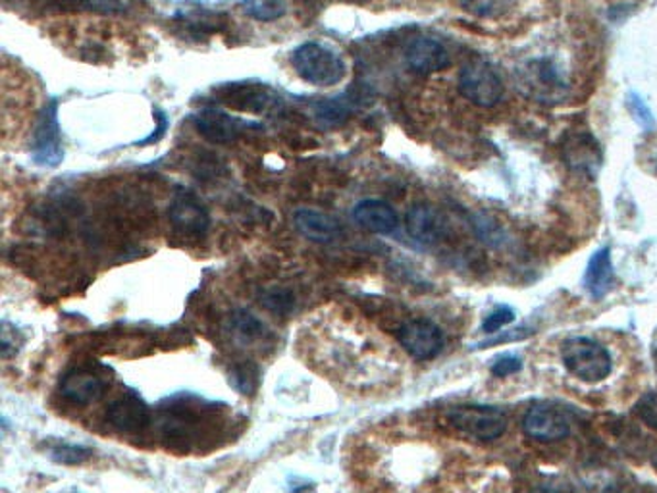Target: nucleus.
Returning <instances> with one entry per match:
<instances>
[{
	"label": "nucleus",
	"mask_w": 657,
	"mask_h": 493,
	"mask_svg": "<svg viewBox=\"0 0 657 493\" xmlns=\"http://www.w3.org/2000/svg\"><path fill=\"white\" fill-rule=\"evenodd\" d=\"M369 346L371 339L364 338L359 324H318L310 330V351L318 364L357 387L364 384L363 362Z\"/></svg>",
	"instance_id": "obj_1"
},
{
	"label": "nucleus",
	"mask_w": 657,
	"mask_h": 493,
	"mask_svg": "<svg viewBox=\"0 0 657 493\" xmlns=\"http://www.w3.org/2000/svg\"><path fill=\"white\" fill-rule=\"evenodd\" d=\"M292 66L303 81L315 87L340 85L348 76V64L336 48L322 43H303L292 54Z\"/></svg>",
	"instance_id": "obj_2"
},
{
	"label": "nucleus",
	"mask_w": 657,
	"mask_h": 493,
	"mask_svg": "<svg viewBox=\"0 0 657 493\" xmlns=\"http://www.w3.org/2000/svg\"><path fill=\"white\" fill-rule=\"evenodd\" d=\"M561 361L569 374L587 384H600L613 370L610 351L590 338L567 339L561 347Z\"/></svg>",
	"instance_id": "obj_3"
},
{
	"label": "nucleus",
	"mask_w": 657,
	"mask_h": 493,
	"mask_svg": "<svg viewBox=\"0 0 657 493\" xmlns=\"http://www.w3.org/2000/svg\"><path fill=\"white\" fill-rule=\"evenodd\" d=\"M32 158L41 168H55L64 158L63 135L58 122V100H48L41 110L33 133Z\"/></svg>",
	"instance_id": "obj_4"
},
{
	"label": "nucleus",
	"mask_w": 657,
	"mask_h": 493,
	"mask_svg": "<svg viewBox=\"0 0 657 493\" xmlns=\"http://www.w3.org/2000/svg\"><path fill=\"white\" fill-rule=\"evenodd\" d=\"M449 423L453 424L457 430L480 441H494L503 436L507 428V418L502 410L484 405L457 407L449 413Z\"/></svg>",
	"instance_id": "obj_5"
},
{
	"label": "nucleus",
	"mask_w": 657,
	"mask_h": 493,
	"mask_svg": "<svg viewBox=\"0 0 657 493\" xmlns=\"http://www.w3.org/2000/svg\"><path fill=\"white\" fill-rule=\"evenodd\" d=\"M523 430L538 441H559L571 434V418L551 401H538L523 416Z\"/></svg>",
	"instance_id": "obj_6"
},
{
	"label": "nucleus",
	"mask_w": 657,
	"mask_h": 493,
	"mask_svg": "<svg viewBox=\"0 0 657 493\" xmlns=\"http://www.w3.org/2000/svg\"><path fill=\"white\" fill-rule=\"evenodd\" d=\"M459 91L479 107H494L503 95V85L494 69L484 62H469L459 74Z\"/></svg>",
	"instance_id": "obj_7"
},
{
	"label": "nucleus",
	"mask_w": 657,
	"mask_h": 493,
	"mask_svg": "<svg viewBox=\"0 0 657 493\" xmlns=\"http://www.w3.org/2000/svg\"><path fill=\"white\" fill-rule=\"evenodd\" d=\"M191 122L197 133L215 145H230L245 131L261 130V125H249L248 122L238 120L218 108H201L199 112H195Z\"/></svg>",
	"instance_id": "obj_8"
},
{
	"label": "nucleus",
	"mask_w": 657,
	"mask_h": 493,
	"mask_svg": "<svg viewBox=\"0 0 657 493\" xmlns=\"http://www.w3.org/2000/svg\"><path fill=\"white\" fill-rule=\"evenodd\" d=\"M168 216H171L172 228L187 238H201L209 230V210L195 193L186 189L176 193L168 208Z\"/></svg>",
	"instance_id": "obj_9"
},
{
	"label": "nucleus",
	"mask_w": 657,
	"mask_h": 493,
	"mask_svg": "<svg viewBox=\"0 0 657 493\" xmlns=\"http://www.w3.org/2000/svg\"><path fill=\"white\" fill-rule=\"evenodd\" d=\"M403 349L417 361H428L444 349V333L436 324L425 318L409 320L397 333Z\"/></svg>",
	"instance_id": "obj_10"
},
{
	"label": "nucleus",
	"mask_w": 657,
	"mask_h": 493,
	"mask_svg": "<svg viewBox=\"0 0 657 493\" xmlns=\"http://www.w3.org/2000/svg\"><path fill=\"white\" fill-rule=\"evenodd\" d=\"M151 420L149 407L138 393L125 392L110 403L107 408V423L118 431L124 434H140L145 430Z\"/></svg>",
	"instance_id": "obj_11"
},
{
	"label": "nucleus",
	"mask_w": 657,
	"mask_h": 493,
	"mask_svg": "<svg viewBox=\"0 0 657 493\" xmlns=\"http://www.w3.org/2000/svg\"><path fill=\"white\" fill-rule=\"evenodd\" d=\"M405 61L413 74L430 76L448 68L451 58H449L448 48L441 45L440 41L432 37H418L407 46Z\"/></svg>",
	"instance_id": "obj_12"
},
{
	"label": "nucleus",
	"mask_w": 657,
	"mask_h": 493,
	"mask_svg": "<svg viewBox=\"0 0 657 493\" xmlns=\"http://www.w3.org/2000/svg\"><path fill=\"white\" fill-rule=\"evenodd\" d=\"M61 395L68 403L74 405H89L95 401L101 399L107 390V384L102 380L101 374H97L95 370L76 369L70 370L66 376L61 380Z\"/></svg>",
	"instance_id": "obj_13"
},
{
	"label": "nucleus",
	"mask_w": 657,
	"mask_h": 493,
	"mask_svg": "<svg viewBox=\"0 0 657 493\" xmlns=\"http://www.w3.org/2000/svg\"><path fill=\"white\" fill-rule=\"evenodd\" d=\"M353 220L357 226L372 233H392L399 226V216L386 200L364 199L353 208Z\"/></svg>",
	"instance_id": "obj_14"
},
{
	"label": "nucleus",
	"mask_w": 657,
	"mask_h": 493,
	"mask_svg": "<svg viewBox=\"0 0 657 493\" xmlns=\"http://www.w3.org/2000/svg\"><path fill=\"white\" fill-rule=\"evenodd\" d=\"M295 230L315 243H330L340 235L341 223L333 216L313 208H299L294 215Z\"/></svg>",
	"instance_id": "obj_15"
},
{
	"label": "nucleus",
	"mask_w": 657,
	"mask_h": 493,
	"mask_svg": "<svg viewBox=\"0 0 657 493\" xmlns=\"http://www.w3.org/2000/svg\"><path fill=\"white\" fill-rule=\"evenodd\" d=\"M407 231L410 238L417 239L418 243L432 245L436 241H440L446 231V223L438 215V210H434L428 205H417L407 212Z\"/></svg>",
	"instance_id": "obj_16"
},
{
	"label": "nucleus",
	"mask_w": 657,
	"mask_h": 493,
	"mask_svg": "<svg viewBox=\"0 0 657 493\" xmlns=\"http://www.w3.org/2000/svg\"><path fill=\"white\" fill-rule=\"evenodd\" d=\"M613 277L615 274H613V264H611V249L602 246L588 262L587 274H584V287H587L588 295L594 300L603 299L610 293Z\"/></svg>",
	"instance_id": "obj_17"
},
{
	"label": "nucleus",
	"mask_w": 657,
	"mask_h": 493,
	"mask_svg": "<svg viewBox=\"0 0 657 493\" xmlns=\"http://www.w3.org/2000/svg\"><path fill=\"white\" fill-rule=\"evenodd\" d=\"M228 328H230L233 341L240 343V346H255V343H261L263 339L269 338V328L245 308L233 310Z\"/></svg>",
	"instance_id": "obj_18"
},
{
	"label": "nucleus",
	"mask_w": 657,
	"mask_h": 493,
	"mask_svg": "<svg viewBox=\"0 0 657 493\" xmlns=\"http://www.w3.org/2000/svg\"><path fill=\"white\" fill-rule=\"evenodd\" d=\"M226 105H233L240 110H251V112H261L272 102V95L264 91L263 87L255 85H233L230 92H226Z\"/></svg>",
	"instance_id": "obj_19"
},
{
	"label": "nucleus",
	"mask_w": 657,
	"mask_h": 493,
	"mask_svg": "<svg viewBox=\"0 0 657 493\" xmlns=\"http://www.w3.org/2000/svg\"><path fill=\"white\" fill-rule=\"evenodd\" d=\"M353 102L348 99L320 100L315 105V120L325 128H338L343 125L351 118Z\"/></svg>",
	"instance_id": "obj_20"
},
{
	"label": "nucleus",
	"mask_w": 657,
	"mask_h": 493,
	"mask_svg": "<svg viewBox=\"0 0 657 493\" xmlns=\"http://www.w3.org/2000/svg\"><path fill=\"white\" fill-rule=\"evenodd\" d=\"M243 12L259 20V22H274L286 14V2L284 0H243L241 2Z\"/></svg>",
	"instance_id": "obj_21"
},
{
	"label": "nucleus",
	"mask_w": 657,
	"mask_h": 493,
	"mask_svg": "<svg viewBox=\"0 0 657 493\" xmlns=\"http://www.w3.org/2000/svg\"><path fill=\"white\" fill-rule=\"evenodd\" d=\"M48 454L58 464H81L94 457V451L84 446H74V443H58L48 449Z\"/></svg>",
	"instance_id": "obj_22"
},
{
	"label": "nucleus",
	"mask_w": 657,
	"mask_h": 493,
	"mask_svg": "<svg viewBox=\"0 0 657 493\" xmlns=\"http://www.w3.org/2000/svg\"><path fill=\"white\" fill-rule=\"evenodd\" d=\"M515 320V313H513V308L511 307H495L490 315L484 318V322H482V331L488 333V336H492V333H497V331L503 330L507 324L513 322Z\"/></svg>",
	"instance_id": "obj_23"
},
{
	"label": "nucleus",
	"mask_w": 657,
	"mask_h": 493,
	"mask_svg": "<svg viewBox=\"0 0 657 493\" xmlns=\"http://www.w3.org/2000/svg\"><path fill=\"white\" fill-rule=\"evenodd\" d=\"M264 305L271 308L272 313L276 315H287L294 310L295 299L292 293L286 289H274V292L266 293L263 299Z\"/></svg>",
	"instance_id": "obj_24"
},
{
	"label": "nucleus",
	"mask_w": 657,
	"mask_h": 493,
	"mask_svg": "<svg viewBox=\"0 0 657 493\" xmlns=\"http://www.w3.org/2000/svg\"><path fill=\"white\" fill-rule=\"evenodd\" d=\"M636 415L651 430H657V392L648 393V395L642 397L640 403L636 405Z\"/></svg>",
	"instance_id": "obj_25"
},
{
	"label": "nucleus",
	"mask_w": 657,
	"mask_h": 493,
	"mask_svg": "<svg viewBox=\"0 0 657 493\" xmlns=\"http://www.w3.org/2000/svg\"><path fill=\"white\" fill-rule=\"evenodd\" d=\"M461 7L474 15H495L502 12L503 0H459Z\"/></svg>",
	"instance_id": "obj_26"
},
{
	"label": "nucleus",
	"mask_w": 657,
	"mask_h": 493,
	"mask_svg": "<svg viewBox=\"0 0 657 493\" xmlns=\"http://www.w3.org/2000/svg\"><path fill=\"white\" fill-rule=\"evenodd\" d=\"M521 369H523V359H521V357L505 354V357H500V359L492 364V374H494L495 377H507L511 376V374H517Z\"/></svg>",
	"instance_id": "obj_27"
},
{
	"label": "nucleus",
	"mask_w": 657,
	"mask_h": 493,
	"mask_svg": "<svg viewBox=\"0 0 657 493\" xmlns=\"http://www.w3.org/2000/svg\"><path fill=\"white\" fill-rule=\"evenodd\" d=\"M631 112H633L634 118L638 120V122L644 125V128H651L654 125V118H651V112H649L646 105L642 102L636 95H631Z\"/></svg>",
	"instance_id": "obj_28"
},
{
	"label": "nucleus",
	"mask_w": 657,
	"mask_h": 493,
	"mask_svg": "<svg viewBox=\"0 0 657 493\" xmlns=\"http://www.w3.org/2000/svg\"><path fill=\"white\" fill-rule=\"evenodd\" d=\"M153 116L156 118V131H153V135H149L147 141H143L140 143L141 146L153 145L156 141H161L166 130H168V118L164 114L161 108H155L153 110Z\"/></svg>",
	"instance_id": "obj_29"
},
{
	"label": "nucleus",
	"mask_w": 657,
	"mask_h": 493,
	"mask_svg": "<svg viewBox=\"0 0 657 493\" xmlns=\"http://www.w3.org/2000/svg\"><path fill=\"white\" fill-rule=\"evenodd\" d=\"M253 374V370H249L248 366H243V369L236 370V385L240 387L241 392L248 393L249 387L251 385H255V376H251Z\"/></svg>",
	"instance_id": "obj_30"
},
{
	"label": "nucleus",
	"mask_w": 657,
	"mask_h": 493,
	"mask_svg": "<svg viewBox=\"0 0 657 493\" xmlns=\"http://www.w3.org/2000/svg\"><path fill=\"white\" fill-rule=\"evenodd\" d=\"M530 493H556V492H551V490H534V492Z\"/></svg>",
	"instance_id": "obj_31"
}]
</instances>
